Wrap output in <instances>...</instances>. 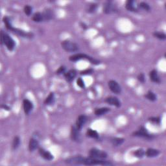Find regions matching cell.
Here are the masks:
<instances>
[{"label":"cell","instance_id":"1","mask_svg":"<svg viewBox=\"0 0 166 166\" xmlns=\"http://www.w3.org/2000/svg\"><path fill=\"white\" fill-rule=\"evenodd\" d=\"M3 22L5 23V26L6 27V29L9 30V31L12 32L13 33L20 36V37L24 38H27V39H32L34 38V34L33 33L31 32H26L24 30L15 28L13 26V24H12V21L11 18L9 16H4L3 18Z\"/></svg>","mask_w":166,"mask_h":166},{"label":"cell","instance_id":"2","mask_svg":"<svg viewBox=\"0 0 166 166\" xmlns=\"http://www.w3.org/2000/svg\"><path fill=\"white\" fill-rule=\"evenodd\" d=\"M69 60L71 61V62H77V61L80 60H87L91 64L96 66L99 65L101 64L100 60H97L85 53H76L74 55H72L69 57Z\"/></svg>","mask_w":166,"mask_h":166},{"label":"cell","instance_id":"3","mask_svg":"<svg viewBox=\"0 0 166 166\" xmlns=\"http://www.w3.org/2000/svg\"><path fill=\"white\" fill-rule=\"evenodd\" d=\"M1 44L5 45L9 51H13L16 47L14 40L7 33L2 30L1 32Z\"/></svg>","mask_w":166,"mask_h":166},{"label":"cell","instance_id":"4","mask_svg":"<svg viewBox=\"0 0 166 166\" xmlns=\"http://www.w3.org/2000/svg\"><path fill=\"white\" fill-rule=\"evenodd\" d=\"M61 46L64 50L68 53H75L79 50V45L69 40H65L61 42Z\"/></svg>","mask_w":166,"mask_h":166},{"label":"cell","instance_id":"5","mask_svg":"<svg viewBox=\"0 0 166 166\" xmlns=\"http://www.w3.org/2000/svg\"><path fill=\"white\" fill-rule=\"evenodd\" d=\"M132 136L134 137L144 138L148 140H152L155 138L153 134H149L148 131L147 130V128L144 126H141L138 131L133 132Z\"/></svg>","mask_w":166,"mask_h":166},{"label":"cell","instance_id":"6","mask_svg":"<svg viewBox=\"0 0 166 166\" xmlns=\"http://www.w3.org/2000/svg\"><path fill=\"white\" fill-rule=\"evenodd\" d=\"M103 12L105 14H115L118 12V6L112 1H107L103 4Z\"/></svg>","mask_w":166,"mask_h":166},{"label":"cell","instance_id":"7","mask_svg":"<svg viewBox=\"0 0 166 166\" xmlns=\"http://www.w3.org/2000/svg\"><path fill=\"white\" fill-rule=\"evenodd\" d=\"M88 156L95 159H106L108 156V154L105 151L94 147L90 149Z\"/></svg>","mask_w":166,"mask_h":166},{"label":"cell","instance_id":"8","mask_svg":"<svg viewBox=\"0 0 166 166\" xmlns=\"http://www.w3.org/2000/svg\"><path fill=\"white\" fill-rule=\"evenodd\" d=\"M70 138L73 141H75L76 143L82 142V136L81 134V131L75 126H71V132H70Z\"/></svg>","mask_w":166,"mask_h":166},{"label":"cell","instance_id":"9","mask_svg":"<svg viewBox=\"0 0 166 166\" xmlns=\"http://www.w3.org/2000/svg\"><path fill=\"white\" fill-rule=\"evenodd\" d=\"M84 158L85 157L82 156L81 155H76L66 158L64 160V162L69 165H83Z\"/></svg>","mask_w":166,"mask_h":166},{"label":"cell","instance_id":"10","mask_svg":"<svg viewBox=\"0 0 166 166\" xmlns=\"http://www.w3.org/2000/svg\"><path fill=\"white\" fill-rule=\"evenodd\" d=\"M108 86L110 90L115 94H120L122 91V88L120 84L114 80H110L108 83Z\"/></svg>","mask_w":166,"mask_h":166},{"label":"cell","instance_id":"11","mask_svg":"<svg viewBox=\"0 0 166 166\" xmlns=\"http://www.w3.org/2000/svg\"><path fill=\"white\" fill-rule=\"evenodd\" d=\"M23 108L25 114L29 115L33 110V103L28 99H24L23 100Z\"/></svg>","mask_w":166,"mask_h":166},{"label":"cell","instance_id":"12","mask_svg":"<svg viewBox=\"0 0 166 166\" xmlns=\"http://www.w3.org/2000/svg\"><path fill=\"white\" fill-rule=\"evenodd\" d=\"M104 102L108 104L109 105L114 106L117 108H120L121 107V102L117 97L115 96H109L107 97Z\"/></svg>","mask_w":166,"mask_h":166},{"label":"cell","instance_id":"13","mask_svg":"<svg viewBox=\"0 0 166 166\" xmlns=\"http://www.w3.org/2000/svg\"><path fill=\"white\" fill-rule=\"evenodd\" d=\"M38 153L40 156L43 159H44L45 160L51 161L54 159V156L53 155V154L50 151L42 148V147H39L38 148Z\"/></svg>","mask_w":166,"mask_h":166},{"label":"cell","instance_id":"14","mask_svg":"<svg viewBox=\"0 0 166 166\" xmlns=\"http://www.w3.org/2000/svg\"><path fill=\"white\" fill-rule=\"evenodd\" d=\"M87 120H88V117L86 115L82 114V115H79L76 120L75 127L79 129V130L81 131L82 128L86 124V123H87Z\"/></svg>","mask_w":166,"mask_h":166},{"label":"cell","instance_id":"15","mask_svg":"<svg viewBox=\"0 0 166 166\" xmlns=\"http://www.w3.org/2000/svg\"><path fill=\"white\" fill-rule=\"evenodd\" d=\"M39 146L40 142L37 138L34 136L30 138L29 141V151L30 152H34L35 150L39 148Z\"/></svg>","mask_w":166,"mask_h":166},{"label":"cell","instance_id":"16","mask_svg":"<svg viewBox=\"0 0 166 166\" xmlns=\"http://www.w3.org/2000/svg\"><path fill=\"white\" fill-rule=\"evenodd\" d=\"M43 17H44V22H49L53 20L55 17V14L53 9L47 8L42 12Z\"/></svg>","mask_w":166,"mask_h":166},{"label":"cell","instance_id":"17","mask_svg":"<svg viewBox=\"0 0 166 166\" xmlns=\"http://www.w3.org/2000/svg\"><path fill=\"white\" fill-rule=\"evenodd\" d=\"M125 8L128 11L132 13H138V8L136 5V2L134 0H127L125 3Z\"/></svg>","mask_w":166,"mask_h":166},{"label":"cell","instance_id":"18","mask_svg":"<svg viewBox=\"0 0 166 166\" xmlns=\"http://www.w3.org/2000/svg\"><path fill=\"white\" fill-rule=\"evenodd\" d=\"M77 74V72L76 70L71 69L68 71H66V72L64 74V76L67 82L71 83L76 77Z\"/></svg>","mask_w":166,"mask_h":166},{"label":"cell","instance_id":"19","mask_svg":"<svg viewBox=\"0 0 166 166\" xmlns=\"http://www.w3.org/2000/svg\"><path fill=\"white\" fill-rule=\"evenodd\" d=\"M149 76L150 80L152 83H157V84H160L161 83L160 78L158 71L156 70L155 69L152 70L149 73Z\"/></svg>","mask_w":166,"mask_h":166},{"label":"cell","instance_id":"20","mask_svg":"<svg viewBox=\"0 0 166 166\" xmlns=\"http://www.w3.org/2000/svg\"><path fill=\"white\" fill-rule=\"evenodd\" d=\"M160 154V150L153 148H148L145 151V156L147 158H155L158 156Z\"/></svg>","mask_w":166,"mask_h":166},{"label":"cell","instance_id":"21","mask_svg":"<svg viewBox=\"0 0 166 166\" xmlns=\"http://www.w3.org/2000/svg\"><path fill=\"white\" fill-rule=\"evenodd\" d=\"M86 135L87 136L90 138H93L97 140H99L100 139L99 134L98 133V132L95 130H94V129L91 128H88L87 133H86Z\"/></svg>","mask_w":166,"mask_h":166},{"label":"cell","instance_id":"22","mask_svg":"<svg viewBox=\"0 0 166 166\" xmlns=\"http://www.w3.org/2000/svg\"><path fill=\"white\" fill-rule=\"evenodd\" d=\"M125 140L123 138L118 137H112L110 138V142L114 147H118L121 145L125 142Z\"/></svg>","mask_w":166,"mask_h":166},{"label":"cell","instance_id":"23","mask_svg":"<svg viewBox=\"0 0 166 166\" xmlns=\"http://www.w3.org/2000/svg\"><path fill=\"white\" fill-rule=\"evenodd\" d=\"M44 104L47 106H52L55 103V95L53 92H50L44 100Z\"/></svg>","mask_w":166,"mask_h":166},{"label":"cell","instance_id":"24","mask_svg":"<svg viewBox=\"0 0 166 166\" xmlns=\"http://www.w3.org/2000/svg\"><path fill=\"white\" fill-rule=\"evenodd\" d=\"M110 111V108L108 107H101L96 108L94 110V114L97 116H101L107 114Z\"/></svg>","mask_w":166,"mask_h":166},{"label":"cell","instance_id":"25","mask_svg":"<svg viewBox=\"0 0 166 166\" xmlns=\"http://www.w3.org/2000/svg\"><path fill=\"white\" fill-rule=\"evenodd\" d=\"M144 97L146 99L149 100L151 102H155L157 100L156 94L155 93H154V92L151 90H149L147 91V94L144 95Z\"/></svg>","mask_w":166,"mask_h":166},{"label":"cell","instance_id":"26","mask_svg":"<svg viewBox=\"0 0 166 166\" xmlns=\"http://www.w3.org/2000/svg\"><path fill=\"white\" fill-rule=\"evenodd\" d=\"M32 20L33 22L36 23H40L44 22V17H43L42 13H41V12H36V13L33 14Z\"/></svg>","mask_w":166,"mask_h":166},{"label":"cell","instance_id":"27","mask_svg":"<svg viewBox=\"0 0 166 166\" xmlns=\"http://www.w3.org/2000/svg\"><path fill=\"white\" fill-rule=\"evenodd\" d=\"M97 8H98V4L97 3H91L88 5L86 10H87V13L93 14L95 13Z\"/></svg>","mask_w":166,"mask_h":166},{"label":"cell","instance_id":"28","mask_svg":"<svg viewBox=\"0 0 166 166\" xmlns=\"http://www.w3.org/2000/svg\"><path fill=\"white\" fill-rule=\"evenodd\" d=\"M137 6H138V9H142V10H144L146 12H151V7L150 5L148 3H147V2H141L140 3H138Z\"/></svg>","mask_w":166,"mask_h":166},{"label":"cell","instance_id":"29","mask_svg":"<svg viewBox=\"0 0 166 166\" xmlns=\"http://www.w3.org/2000/svg\"><path fill=\"white\" fill-rule=\"evenodd\" d=\"M132 154L134 157L137 158H142L145 156V151L142 148H140L134 151Z\"/></svg>","mask_w":166,"mask_h":166},{"label":"cell","instance_id":"30","mask_svg":"<svg viewBox=\"0 0 166 166\" xmlns=\"http://www.w3.org/2000/svg\"><path fill=\"white\" fill-rule=\"evenodd\" d=\"M20 144H21L20 138L18 136H15L13 139V144H12V149L13 150H16L18 147H20Z\"/></svg>","mask_w":166,"mask_h":166},{"label":"cell","instance_id":"31","mask_svg":"<svg viewBox=\"0 0 166 166\" xmlns=\"http://www.w3.org/2000/svg\"><path fill=\"white\" fill-rule=\"evenodd\" d=\"M152 35L155 36V38L160 40H165L166 39V34L164 32L155 31L152 33Z\"/></svg>","mask_w":166,"mask_h":166},{"label":"cell","instance_id":"32","mask_svg":"<svg viewBox=\"0 0 166 166\" xmlns=\"http://www.w3.org/2000/svg\"><path fill=\"white\" fill-rule=\"evenodd\" d=\"M23 12L26 16H31L33 14V7L30 5H26L23 7Z\"/></svg>","mask_w":166,"mask_h":166},{"label":"cell","instance_id":"33","mask_svg":"<svg viewBox=\"0 0 166 166\" xmlns=\"http://www.w3.org/2000/svg\"><path fill=\"white\" fill-rule=\"evenodd\" d=\"M149 121L154 124L160 125L161 118L160 117H151V118H149Z\"/></svg>","mask_w":166,"mask_h":166},{"label":"cell","instance_id":"34","mask_svg":"<svg viewBox=\"0 0 166 166\" xmlns=\"http://www.w3.org/2000/svg\"><path fill=\"white\" fill-rule=\"evenodd\" d=\"M94 70L92 68H89V69L88 68V69L84 70L80 72V75H91L92 73H94Z\"/></svg>","mask_w":166,"mask_h":166},{"label":"cell","instance_id":"35","mask_svg":"<svg viewBox=\"0 0 166 166\" xmlns=\"http://www.w3.org/2000/svg\"><path fill=\"white\" fill-rule=\"evenodd\" d=\"M77 85L81 89L85 88V83L84 80L81 77H78V79H77Z\"/></svg>","mask_w":166,"mask_h":166},{"label":"cell","instance_id":"36","mask_svg":"<svg viewBox=\"0 0 166 166\" xmlns=\"http://www.w3.org/2000/svg\"><path fill=\"white\" fill-rule=\"evenodd\" d=\"M66 72V67L64 66H60L59 69L56 71V74L57 75H62L64 74Z\"/></svg>","mask_w":166,"mask_h":166},{"label":"cell","instance_id":"37","mask_svg":"<svg viewBox=\"0 0 166 166\" xmlns=\"http://www.w3.org/2000/svg\"><path fill=\"white\" fill-rule=\"evenodd\" d=\"M137 79H138V81L141 83H145V81H146V79H145V76L144 75V73H140V74L138 75L137 77Z\"/></svg>","mask_w":166,"mask_h":166},{"label":"cell","instance_id":"38","mask_svg":"<svg viewBox=\"0 0 166 166\" xmlns=\"http://www.w3.org/2000/svg\"><path fill=\"white\" fill-rule=\"evenodd\" d=\"M80 26H81V27L82 29H83L84 30L87 29V28H88V26H87V24H86L84 22H81V23H80Z\"/></svg>","mask_w":166,"mask_h":166},{"label":"cell","instance_id":"39","mask_svg":"<svg viewBox=\"0 0 166 166\" xmlns=\"http://www.w3.org/2000/svg\"><path fill=\"white\" fill-rule=\"evenodd\" d=\"M2 108L4 110H10V107H8L7 105H6V104H2Z\"/></svg>","mask_w":166,"mask_h":166}]
</instances>
